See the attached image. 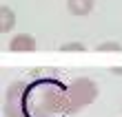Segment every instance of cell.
<instances>
[{
  "instance_id": "1",
  "label": "cell",
  "mask_w": 122,
  "mask_h": 117,
  "mask_svg": "<svg viewBox=\"0 0 122 117\" xmlns=\"http://www.w3.org/2000/svg\"><path fill=\"white\" fill-rule=\"evenodd\" d=\"M71 97L69 84L58 77H38L27 84L25 117H69Z\"/></svg>"
},
{
  "instance_id": "2",
  "label": "cell",
  "mask_w": 122,
  "mask_h": 117,
  "mask_svg": "<svg viewBox=\"0 0 122 117\" xmlns=\"http://www.w3.org/2000/svg\"><path fill=\"white\" fill-rule=\"evenodd\" d=\"M98 84L91 77H76L69 82V97H71V113H80L82 108L98 99Z\"/></svg>"
},
{
  "instance_id": "3",
  "label": "cell",
  "mask_w": 122,
  "mask_h": 117,
  "mask_svg": "<svg viewBox=\"0 0 122 117\" xmlns=\"http://www.w3.org/2000/svg\"><path fill=\"white\" fill-rule=\"evenodd\" d=\"M25 80H16L7 86L5 97H2V113L5 117H25V91H27Z\"/></svg>"
},
{
  "instance_id": "4",
  "label": "cell",
  "mask_w": 122,
  "mask_h": 117,
  "mask_svg": "<svg viewBox=\"0 0 122 117\" xmlns=\"http://www.w3.org/2000/svg\"><path fill=\"white\" fill-rule=\"evenodd\" d=\"M9 51H13V53H31V51H36V38L29 33L13 35L9 42Z\"/></svg>"
},
{
  "instance_id": "5",
  "label": "cell",
  "mask_w": 122,
  "mask_h": 117,
  "mask_svg": "<svg viewBox=\"0 0 122 117\" xmlns=\"http://www.w3.org/2000/svg\"><path fill=\"white\" fill-rule=\"evenodd\" d=\"M96 0H67V9L73 16H89L93 11Z\"/></svg>"
},
{
  "instance_id": "6",
  "label": "cell",
  "mask_w": 122,
  "mask_h": 117,
  "mask_svg": "<svg viewBox=\"0 0 122 117\" xmlns=\"http://www.w3.org/2000/svg\"><path fill=\"white\" fill-rule=\"evenodd\" d=\"M13 27H16V13H13V9L9 5H2L0 7V31L9 33Z\"/></svg>"
},
{
  "instance_id": "7",
  "label": "cell",
  "mask_w": 122,
  "mask_h": 117,
  "mask_svg": "<svg viewBox=\"0 0 122 117\" xmlns=\"http://www.w3.org/2000/svg\"><path fill=\"white\" fill-rule=\"evenodd\" d=\"M96 51L98 53H122V44L120 42H102V44H98L96 47Z\"/></svg>"
},
{
  "instance_id": "8",
  "label": "cell",
  "mask_w": 122,
  "mask_h": 117,
  "mask_svg": "<svg viewBox=\"0 0 122 117\" xmlns=\"http://www.w3.org/2000/svg\"><path fill=\"white\" fill-rule=\"evenodd\" d=\"M60 51L62 53H67V51H80V53H84L87 47H84L82 42H67V44H60Z\"/></svg>"
},
{
  "instance_id": "9",
  "label": "cell",
  "mask_w": 122,
  "mask_h": 117,
  "mask_svg": "<svg viewBox=\"0 0 122 117\" xmlns=\"http://www.w3.org/2000/svg\"><path fill=\"white\" fill-rule=\"evenodd\" d=\"M111 73H116V75H122V66H111Z\"/></svg>"
}]
</instances>
